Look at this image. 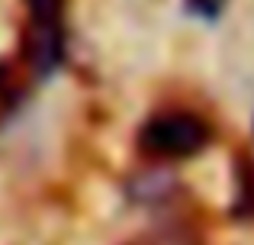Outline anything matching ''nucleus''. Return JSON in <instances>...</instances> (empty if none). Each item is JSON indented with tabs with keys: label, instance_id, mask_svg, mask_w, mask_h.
I'll list each match as a JSON object with an SVG mask.
<instances>
[{
	"label": "nucleus",
	"instance_id": "obj_1",
	"mask_svg": "<svg viewBox=\"0 0 254 245\" xmlns=\"http://www.w3.org/2000/svg\"><path fill=\"white\" fill-rule=\"evenodd\" d=\"M212 129L193 110H161L138 129V152L155 162H184L206 149Z\"/></svg>",
	"mask_w": 254,
	"mask_h": 245
},
{
	"label": "nucleus",
	"instance_id": "obj_2",
	"mask_svg": "<svg viewBox=\"0 0 254 245\" xmlns=\"http://www.w3.org/2000/svg\"><path fill=\"white\" fill-rule=\"evenodd\" d=\"M64 0H26L23 58L36 78H49L64 58Z\"/></svg>",
	"mask_w": 254,
	"mask_h": 245
},
{
	"label": "nucleus",
	"instance_id": "obj_3",
	"mask_svg": "<svg viewBox=\"0 0 254 245\" xmlns=\"http://www.w3.org/2000/svg\"><path fill=\"white\" fill-rule=\"evenodd\" d=\"M184 3H187V10H190L193 16H199V19H216L219 13H222L225 0H184Z\"/></svg>",
	"mask_w": 254,
	"mask_h": 245
},
{
	"label": "nucleus",
	"instance_id": "obj_4",
	"mask_svg": "<svg viewBox=\"0 0 254 245\" xmlns=\"http://www.w3.org/2000/svg\"><path fill=\"white\" fill-rule=\"evenodd\" d=\"M148 245H199V239H193L187 229H164V233L155 236V242Z\"/></svg>",
	"mask_w": 254,
	"mask_h": 245
}]
</instances>
